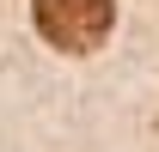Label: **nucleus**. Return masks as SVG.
<instances>
[{
	"instance_id": "nucleus-1",
	"label": "nucleus",
	"mask_w": 159,
	"mask_h": 152,
	"mask_svg": "<svg viewBox=\"0 0 159 152\" xmlns=\"http://www.w3.org/2000/svg\"><path fill=\"white\" fill-rule=\"evenodd\" d=\"M31 12H37V31L55 49L92 55L116 24V0H31Z\"/></svg>"
}]
</instances>
